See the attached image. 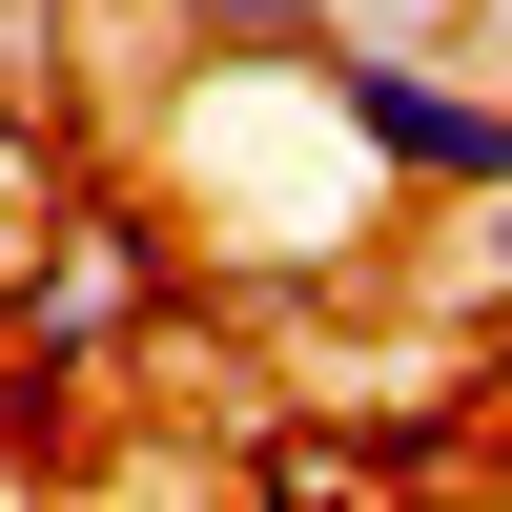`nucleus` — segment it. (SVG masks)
<instances>
[{
  "mask_svg": "<svg viewBox=\"0 0 512 512\" xmlns=\"http://www.w3.org/2000/svg\"><path fill=\"white\" fill-rule=\"evenodd\" d=\"M308 103H328V144H349L390 205H492V185H512V82L451 62V41L328 21V41H308Z\"/></svg>",
  "mask_w": 512,
  "mask_h": 512,
  "instance_id": "obj_1",
  "label": "nucleus"
},
{
  "mask_svg": "<svg viewBox=\"0 0 512 512\" xmlns=\"http://www.w3.org/2000/svg\"><path fill=\"white\" fill-rule=\"evenodd\" d=\"M451 21H472V41H512V0H451Z\"/></svg>",
  "mask_w": 512,
  "mask_h": 512,
  "instance_id": "obj_4",
  "label": "nucleus"
},
{
  "mask_svg": "<svg viewBox=\"0 0 512 512\" xmlns=\"http://www.w3.org/2000/svg\"><path fill=\"white\" fill-rule=\"evenodd\" d=\"M492 308H512V185H492Z\"/></svg>",
  "mask_w": 512,
  "mask_h": 512,
  "instance_id": "obj_3",
  "label": "nucleus"
},
{
  "mask_svg": "<svg viewBox=\"0 0 512 512\" xmlns=\"http://www.w3.org/2000/svg\"><path fill=\"white\" fill-rule=\"evenodd\" d=\"M205 41H328V21H369V0H185Z\"/></svg>",
  "mask_w": 512,
  "mask_h": 512,
  "instance_id": "obj_2",
  "label": "nucleus"
}]
</instances>
